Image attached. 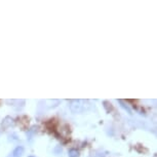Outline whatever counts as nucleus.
<instances>
[{
	"mask_svg": "<svg viewBox=\"0 0 157 157\" xmlns=\"http://www.w3.org/2000/svg\"><path fill=\"white\" fill-rule=\"evenodd\" d=\"M90 108V104L85 100H72L70 103V110L73 113H82Z\"/></svg>",
	"mask_w": 157,
	"mask_h": 157,
	"instance_id": "1",
	"label": "nucleus"
},
{
	"mask_svg": "<svg viewBox=\"0 0 157 157\" xmlns=\"http://www.w3.org/2000/svg\"><path fill=\"white\" fill-rule=\"evenodd\" d=\"M24 151H25V149H24L23 146H17L13 149V153H11V156L13 157H22L24 154Z\"/></svg>",
	"mask_w": 157,
	"mask_h": 157,
	"instance_id": "2",
	"label": "nucleus"
},
{
	"mask_svg": "<svg viewBox=\"0 0 157 157\" xmlns=\"http://www.w3.org/2000/svg\"><path fill=\"white\" fill-rule=\"evenodd\" d=\"M13 123V118H11V117H5V119L3 120V122H2V126H3L4 128H7V127H10Z\"/></svg>",
	"mask_w": 157,
	"mask_h": 157,
	"instance_id": "3",
	"label": "nucleus"
},
{
	"mask_svg": "<svg viewBox=\"0 0 157 157\" xmlns=\"http://www.w3.org/2000/svg\"><path fill=\"white\" fill-rule=\"evenodd\" d=\"M68 156L69 157H79L80 156V154H79V151L77 149L72 148V149H70L69 152H68Z\"/></svg>",
	"mask_w": 157,
	"mask_h": 157,
	"instance_id": "4",
	"label": "nucleus"
},
{
	"mask_svg": "<svg viewBox=\"0 0 157 157\" xmlns=\"http://www.w3.org/2000/svg\"><path fill=\"white\" fill-rule=\"evenodd\" d=\"M28 157H35V156H33V155H30V156H28Z\"/></svg>",
	"mask_w": 157,
	"mask_h": 157,
	"instance_id": "5",
	"label": "nucleus"
}]
</instances>
